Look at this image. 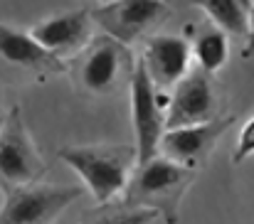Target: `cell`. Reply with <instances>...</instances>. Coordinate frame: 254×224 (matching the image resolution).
<instances>
[{
    "mask_svg": "<svg viewBox=\"0 0 254 224\" xmlns=\"http://www.w3.org/2000/svg\"><path fill=\"white\" fill-rule=\"evenodd\" d=\"M195 170L178 165L166 155H153L151 160L136 163L126 187H124V205L153 210L158 220L166 224H178L180 220V202L190 185L195 182Z\"/></svg>",
    "mask_w": 254,
    "mask_h": 224,
    "instance_id": "1",
    "label": "cell"
},
{
    "mask_svg": "<svg viewBox=\"0 0 254 224\" xmlns=\"http://www.w3.org/2000/svg\"><path fill=\"white\" fill-rule=\"evenodd\" d=\"M60 158L82 177L84 187L99 205L111 202L124 192L138 155L133 146H64L60 148Z\"/></svg>",
    "mask_w": 254,
    "mask_h": 224,
    "instance_id": "2",
    "label": "cell"
},
{
    "mask_svg": "<svg viewBox=\"0 0 254 224\" xmlns=\"http://www.w3.org/2000/svg\"><path fill=\"white\" fill-rule=\"evenodd\" d=\"M136 59L131 47L111 40L109 35L94 37L79 57H74L72 79L74 86L89 96H109L119 86L128 84Z\"/></svg>",
    "mask_w": 254,
    "mask_h": 224,
    "instance_id": "3",
    "label": "cell"
},
{
    "mask_svg": "<svg viewBox=\"0 0 254 224\" xmlns=\"http://www.w3.org/2000/svg\"><path fill=\"white\" fill-rule=\"evenodd\" d=\"M69 67L47 52L30 32L0 22V84L20 86L64 74Z\"/></svg>",
    "mask_w": 254,
    "mask_h": 224,
    "instance_id": "4",
    "label": "cell"
},
{
    "mask_svg": "<svg viewBox=\"0 0 254 224\" xmlns=\"http://www.w3.org/2000/svg\"><path fill=\"white\" fill-rule=\"evenodd\" d=\"M225 106V89L220 86L215 74H207L195 67L166 96V131L222 118Z\"/></svg>",
    "mask_w": 254,
    "mask_h": 224,
    "instance_id": "5",
    "label": "cell"
},
{
    "mask_svg": "<svg viewBox=\"0 0 254 224\" xmlns=\"http://www.w3.org/2000/svg\"><path fill=\"white\" fill-rule=\"evenodd\" d=\"M91 17L104 35L131 47L141 40L146 42L168 22L170 5L166 0H114L91 10Z\"/></svg>",
    "mask_w": 254,
    "mask_h": 224,
    "instance_id": "6",
    "label": "cell"
},
{
    "mask_svg": "<svg viewBox=\"0 0 254 224\" xmlns=\"http://www.w3.org/2000/svg\"><path fill=\"white\" fill-rule=\"evenodd\" d=\"M82 197L79 185L30 182L5 190L0 224H55V220Z\"/></svg>",
    "mask_w": 254,
    "mask_h": 224,
    "instance_id": "7",
    "label": "cell"
},
{
    "mask_svg": "<svg viewBox=\"0 0 254 224\" xmlns=\"http://www.w3.org/2000/svg\"><path fill=\"white\" fill-rule=\"evenodd\" d=\"M45 172L47 163L42 160L32 136L27 133L20 109L12 106L0 126V187L7 190L40 182Z\"/></svg>",
    "mask_w": 254,
    "mask_h": 224,
    "instance_id": "8",
    "label": "cell"
},
{
    "mask_svg": "<svg viewBox=\"0 0 254 224\" xmlns=\"http://www.w3.org/2000/svg\"><path fill=\"white\" fill-rule=\"evenodd\" d=\"M131 89V123L136 136V155L138 163L158 155L161 138L166 133V96L156 89L151 76L146 74L143 64L136 59L133 74L128 79Z\"/></svg>",
    "mask_w": 254,
    "mask_h": 224,
    "instance_id": "9",
    "label": "cell"
},
{
    "mask_svg": "<svg viewBox=\"0 0 254 224\" xmlns=\"http://www.w3.org/2000/svg\"><path fill=\"white\" fill-rule=\"evenodd\" d=\"M232 123H235V116H222V118H215L207 123L168 128L161 138L158 153L175 160L178 165L197 172V168H202L210 160L215 146L222 141V136L230 131Z\"/></svg>",
    "mask_w": 254,
    "mask_h": 224,
    "instance_id": "10",
    "label": "cell"
},
{
    "mask_svg": "<svg viewBox=\"0 0 254 224\" xmlns=\"http://www.w3.org/2000/svg\"><path fill=\"white\" fill-rule=\"evenodd\" d=\"M94 17L91 10H67L55 12L32 25L30 35L62 62L74 59L94 40Z\"/></svg>",
    "mask_w": 254,
    "mask_h": 224,
    "instance_id": "11",
    "label": "cell"
},
{
    "mask_svg": "<svg viewBox=\"0 0 254 224\" xmlns=\"http://www.w3.org/2000/svg\"><path fill=\"white\" fill-rule=\"evenodd\" d=\"M138 62L143 64L146 74L151 76L158 91L173 89L190 72V40H185L183 35L156 32L143 42V55L138 57Z\"/></svg>",
    "mask_w": 254,
    "mask_h": 224,
    "instance_id": "12",
    "label": "cell"
},
{
    "mask_svg": "<svg viewBox=\"0 0 254 224\" xmlns=\"http://www.w3.org/2000/svg\"><path fill=\"white\" fill-rule=\"evenodd\" d=\"M230 50H232L230 37L220 27H215L212 22L200 25L192 42H190V52H192V59H195L197 69H202L207 74H217L227 64Z\"/></svg>",
    "mask_w": 254,
    "mask_h": 224,
    "instance_id": "13",
    "label": "cell"
},
{
    "mask_svg": "<svg viewBox=\"0 0 254 224\" xmlns=\"http://www.w3.org/2000/svg\"><path fill=\"white\" fill-rule=\"evenodd\" d=\"M207 15V22L220 27L230 40H247L252 0H192Z\"/></svg>",
    "mask_w": 254,
    "mask_h": 224,
    "instance_id": "14",
    "label": "cell"
},
{
    "mask_svg": "<svg viewBox=\"0 0 254 224\" xmlns=\"http://www.w3.org/2000/svg\"><path fill=\"white\" fill-rule=\"evenodd\" d=\"M158 220V215L153 210H143V207H131L124 202H106L99 210H94L91 215H86L82 224H151Z\"/></svg>",
    "mask_w": 254,
    "mask_h": 224,
    "instance_id": "15",
    "label": "cell"
},
{
    "mask_svg": "<svg viewBox=\"0 0 254 224\" xmlns=\"http://www.w3.org/2000/svg\"><path fill=\"white\" fill-rule=\"evenodd\" d=\"M254 155V113L245 121L240 136H237V146H235V155H232V163H245L247 158Z\"/></svg>",
    "mask_w": 254,
    "mask_h": 224,
    "instance_id": "16",
    "label": "cell"
},
{
    "mask_svg": "<svg viewBox=\"0 0 254 224\" xmlns=\"http://www.w3.org/2000/svg\"><path fill=\"white\" fill-rule=\"evenodd\" d=\"M242 57L245 59H254V0L250 7V22H247V40L242 45Z\"/></svg>",
    "mask_w": 254,
    "mask_h": 224,
    "instance_id": "17",
    "label": "cell"
},
{
    "mask_svg": "<svg viewBox=\"0 0 254 224\" xmlns=\"http://www.w3.org/2000/svg\"><path fill=\"white\" fill-rule=\"evenodd\" d=\"M2 121H5V113H2V111H0V126H2Z\"/></svg>",
    "mask_w": 254,
    "mask_h": 224,
    "instance_id": "18",
    "label": "cell"
},
{
    "mask_svg": "<svg viewBox=\"0 0 254 224\" xmlns=\"http://www.w3.org/2000/svg\"><path fill=\"white\" fill-rule=\"evenodd\" d=\"M104 2H114V0H101V5H104Z\"/></svg>",
    "mask_w": 254,
    "mask_h": 224,
    "instance_id": "19",
    "label": "cell"
},
{
    "mask_svg": "<svg viewBox=\"0 0 254 224\" xmlns=\"http://www.w3.org/2000/svg\"><path fill=\"white\" fill-rule=\"evenodd\" d=\"M166 2H168V0H166Z\"/></svg>",
    "mask_w": 254,
    "mask_h": 224,
    "instance_id": "20",
    "label": "cell"
}]
</instances>
